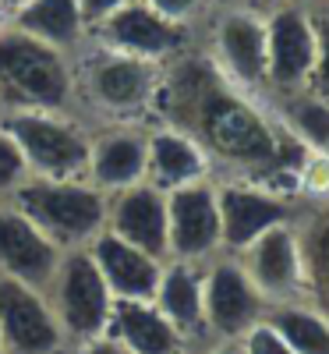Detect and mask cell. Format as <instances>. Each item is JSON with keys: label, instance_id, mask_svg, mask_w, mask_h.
Listing matches in <instances>:
<instances>
[{"label": "cell", "instance_id": "obj_1", "mask_svg": "<svg viewBox=\"0 0 329 354\" xmlns=\"http://www.w3.org/2000/svg\"><path fill=\"white\" fill-rule=\"evenodd\" d=\"M153 124L191 135L209 163L223 167L227 181H255L283 192L287 177L305 174L312 149L283 121L230 82L205 50H185L163 64ZM287 195V192H283Z\"/></svg>", "mask_w": 329, "mask_h": 354}, {"label": "cell", "instance_id": "obj_2", "mask_svg": "<svg viewBox=\"0 0 329 354\" xmlns=\"http://www.w3.org/2000/svg\"><path fill=\"white\" fill-rule=\"evenodd\" d=\"M75 113L93 128L153 124L163 64L110 50L88 36L75 53Z\"/></svg>", "mask_w": 329, "mask_h": 354}, {"label": "cell", "instance_id": "obj_3", "mask_svg": "<svg viewBox=\"0 0 329 354\" xmlns=\"http://www.w3.org/2000/svg\"><path fill=\"white\" fill-rule=\"evenodd\" d=\"M15 110L75 113V61L8 25L0 32V113Z\"/></svg>", "mask_w": 329, "mask_h": 354}, {"label": "cell", "instance_id": "obj_4", "mask_svg": "<svg viewBox=\"0 0 329 354\" xmlns=\"http://www.w3.org/2000/svg\"><path fill=\"white\" fill-rule=\"evenodd\" d=\"M8 202L32 220L61 252H71V248H88L96 234L106 227L110 195H103L96 185H88L85 177L64 181V177L28 174L8 195Z\"/></svg>", "mask_w": 329, "mask_h": 354}, {"label": "cell", "instance_id": "obj_5", "mask_svg": "<svg viewBox=\"0 0 329 354\" xmlns=\"http://www.w3.org/2000/svg\"><path fill=\"white\" fill-rule=\"evenodd\" d=\"M4 128L32 177H85L88 170V149H93V124L82 121L78 113L61 110H15L0 113Z\"/></svg>", "mask_w": 329, "mask_h": 354}, {"label": "cell", "instance_id": "obj_6", "mask_svg": "<svg viewBox=\"0 0 329 354\" xmlns=\"http://www.w3.org/2000/svg\"><path fill=\"white\" fill-rule=\"evenodd\" d=\"M46 298L68 337V347L106 333L110 315H113V294L103 273L96 270L88 248H71L61 255V262H57V270L46 283Z\"/></svg>", "mask_w": 329, "mask_h": 354}, {"label": "cell", "instance_id": "obj_7", "mask_svg": "<svg viewBox=\"0 0 329 354\" xmlns=\"http://www.w3.org/2000/svg\"><path fill=\"white\" fill-rule=\"evenodd\" d=\"M202 312L205 330L223 340H241L265 315V298L245 273L241 259L213 255L202 266Z\"/></svg>", "mask_w": 329, "mask_h": 354}, {"label": "cell", "instance_id": "obj_8", "mask_svg": "<svg viewBox=\"0 0 329 354\" xmlns=\"http://www.w3.org/2000/svg\"><path fill=\"white\" fill-rule=\"evenodd\" d=\"M0 351L4 354H68L46 290L0 277Z\"/></svg>", "mask_w": 329, "mask_h": 354}, {"label": "cell", "instance_id": "obj_9", "mask_svg": "<svg viewBox=\"0 0 329 354\" xmlns=\"http://www.w3.org/2000/svg\"><path fill=\"white\" fill-rule=\"evenodd\" d=\"M88 36L110 50L145 57V61H156V64H167L177 53L191 50V28L163 18L145 0H128L124 8H117L110 18H103Z\"/></svg>", "mask_w": 329, "mask_h": 354}, {"label": "cell", "instance_id": "obj_10", "mask_svg": "<svg viewBox=\"0 0 329 354\" xmlns=\"http://www.w3.org/2000/svg\"><path fill=\"white\" fill-rule=\"evenodd\" d=\"M167 259L209 262L223 252L216 181L167 192Z\"/></svg>", "mask_w": 329, "mask_h": 354}, {"label": "cell", "instance_id": "obj_11", "mask_svg": "<svg viewBox=\"0 0 329 354\" xmlns=\"http://www.w3.org/2000/svg\"><path fill=\"white\" fill-rule=\"evenodd\" d=\"M245 273L258 287L265 305H287L308 298V277H305V259L301 241H297L294 223L269 227L262 238H255L245 252H237Z\"/></svg>", "mask_w": 329, "mask_h": 354}, {"label": "cell", "instance_id": "obj_12", "mask_svg": "<svg viewBox=\"0 0 329 354\" xmlns=\"http://www.w3.org/2000/svg\"><path fill=\"white\" fill-rule=\"evenodd\" d=\"M315 68V28L305 8L283 4L265 18V85L301 93Z\"/></svg>", "mask_w": 329, "mask_h": 354}, {"label": "cell", "instance_id": "obj_13", "mask_svg": "<svg viewBox=\"0 0 329 354\" xmlns=\"http://www.w3.org/2000/svg\"><path fill=\"white\" fill-rule=\"evenodd\" d=\"M220 202V234L230 255L245 252L269 227L290 223L294 209L283 192H273L255 181H216Z\"/></svg>", "mask_w": 329, "mask_h": 354}, {"label": "cell", "instance_id": "obj_14", "mask_svg": "<svg viewBox=\"0 0 329 354\" xmlns=\"http://www.w3.org/2000/svg\"><path fill=\"white\" fill-rule=\"evenodd\" d=\"M216 68L255 93L265 85V18L252 8H227L213 21V43L205 50Z\"/></svg>", "mask_w": 329, "mask_h": 354}, {"label": "cell", "instance_id": "obj_15", "mask_svg": "<svg viewBox=\"0 0 329 354\" xmlns=\"http://www.w3.org/2000/svg\"><path fill=\"white\" fill-rule=\"evenodd\" d=\"M149 170V124H106L93 128L85 181L103 195H117L145 181Z\"/></svg>", "mask_w": 329, "mask_h": 354}, {"label": "cell", "instance_id": "obj_16", "mask_svg": "<svg viewBox=\"0 0 329 354\" xmlns=\"http://www.w3.org/2000/svg\"><path fill=\"white\" fill-rule=\"evenodd\" d=\"M61 255L64 252L32 220L18 213L8 198H0V277L46 290Z\"/></svg>", "mask_w": 329, "mask_h": 354}, {"label": "cell", "instance_id": "obj_17", "mask_svg": "<svg viewBox=\"0 0 329 354\" xmlns=\"http://www.w3.org/2000/svg\"><path fill=\"white\" fill-rule=\"evenodd\" d=\"M103 230L167 262L170 255L167 252V192L142 181V185H131L124 192L110 195Z\"/></svg>", "mask_w": 329, "mask_h": 354}, {"label": "cell", "instance_id": "obj_18", "mask_svg": "<svg viewBox=\"0 0 329 354\" xmlns=\"http://www.w3.org/2000/svg\"><path fill=\"white\" fill-rule=\"evenodd\" d=\"M88 255H93L96 270L103 273L113 301H153L160 273H163V259L121 241L110 230L96 234L93 245H88Z\"/></svg>", "mask_w": 329, "mask_h": 354}, {"label": "cell", "instance_id": "obj_19", "mask_svg": "<svg viewBox=\"0 0 329 354\" xmlns=\"http://www.w3.org/2000/svg\"><path fill=\"white\" fill-rule=\"evenodd\" d=\"M145 181L160 192H177L198 181H213V163L202 145L170 124H149V170Z\"/></svg>", "mask_w": 329, "mask_h": 354}, {"label": "cell", "instance_id": "obj_20", "mask_svg": "<svg viewBox=\"0 0 329 354\" xmlns=\"http://www.w3.org/2000/svg\"><path fill=\"white\" fill-rule=\"evenodd\" d=\"M106 333L128 354H185L188 344L153 301H113Z\"/></svg>", "mask_w": 329, "mask_h": 354}, {"label": "cell", "instance_id": "obj_21", "mask_svg": "<svg viewBox=\"0 0 329 354\" xmlns=\"http://www.w3.org/2000/svg\"><path fill=\"white\" fill-rule=\"evenodd\" d=\"M202 266L205 262H185L167 259L163 273L153 294V305L170 319V326L191 340L195 333H205V312H202Z\"/></svg>", "mask_w": 329, "mask_h": 354}, {"label": "cell", "instance_id": "obj_22", "mask_svg": "<svg viewBox=\"0 0 329 354\" xmlns=\"http://www.w3.org/2000/svg\"><path fill=\"white\" fill-rule=\"evenodd\" d=\"M11 25L64 53H75L88 39V25L82 18L78 0H21L11 11Z\"/></svg>", "mask_w": 329, "mask_h": 354}, {"label": "cell", "instance_id": "obj_23", "mask_svg": "<svg viewBox=\"0 0 329 354\" xmlns=\"http://www.w3.org/2000/svg\"><path fill=\"white\" fill-rule=\"evenodd\" d=\"M297 241H301L308 294L315 298V308L329 315V198L312 209L305 230H297Z\"/></svg>", "mask_w": 329, "mask_h": 354}, {"label": "cell", "instance_id": "obj_24", "mask_svg": "<svg viewBox=\"0 0 329 354\" xmlns=\"http://www.w3.org/2000/svg\"><path fill=\"white\" fill-rule=\"evenodd\" d=\"M265 319L280 330V337L290 344L294 354H329V315L315 305L287 301L265 312Z\"/></svg>", "mask_w": 329, "mask_h": 354}, {"label": "cell", "instance_id": "obj_25", "mask_svg": "<svg viewBox=\"0 0 329 354\" xmlns=\"http://www.w3.org/2000/svg\"><path fill=\"white\" fill-rule=\"evenodd\" d=\"M283 124L301 138L308 149L329 160V103L312 93H294L283 103Z\"/></svg>", "mask_w": 329, "mask_h": 354}, {"label": "cell", "instance_id": "obj_26", "mask_svg": "<svg viewBox=\"0 0 329 354\" xmlns=\"http://www.w3.org/2000/svg\"><path fill=\"white\" fill-rule=\"evenodd\" d=\"M315 28V68H312V96L329 103V0L308 11Z\"/></svg>", "mask_w": 329, "mask_h": 354}, {"label": "cell", "instance_id": "obj_27", "mask_svg": "<svg viewBox=\"0 0 329 354\" xmlns=\"http://www.w3.org/2000/svg\"><path fill=\"white\" fill-rule=\"evenodd\" d=\"M25 177H28V167H25V160L18 153L15 138L0 128V198H8Z\"/></svg>", "mask_w": 329, "mask_h": 354}, {"label": "cell", "instance_id": "obj_28", "mask_svg": "<svg viewBox=\"0 0 329 354\" xmlns=\"http://www.w3.org/2000/svg\"><path fill=\"white\" fill-rule=\"evenodd\" d=\"M237 344L245 347V354H294L290 344L280 337V330H276L265 315H262V319H258L255 326H252L241 340H237Z\"/></svg>", "mask_w": 329, "mask_h": 354}, {"label": "cell", "instance_id": "obj_29", "mask_svg": "<svg viewBox=\"0 0 329 354\" xmlns=\"http://www.w3.org/2000/svg\"><path fill=\"white\" fill-rule=\"evenodd\" d=\"M153 11H160L163 18H170V21H177V25H188L191 28V21L209 8V0H145Z\"/></svg>", "mask_w": 329, "mask_h": 354}, {"label": "cell", "instance_id": "obj_30", "mask_svg": "<svg viewBox=\"0 0 329 354\" xmlns=\"http://www.w3.org/2000/svg\"><path fill=\"white\" fill-rule=\"evenodd\" d=\"M128 0H78V8H82V18H85V25H88V32L103 21V18H110L117 8H124Z\"/></svg>", "mask_w": 329, "mask_h": 354}, {"label": "cell", "instance_id": "obj_31", "mask_svg": "<svg viewBox=\"0 0 329 354\" xmlns=\"http://www.w3.org/2000/svg\"><path fill=\"white\" fill-rule=\"evenodd\" d=\"M71 354H128L124 347H121V340H113L110 333H100V337H93V340H85V344H75V347H68Z\"/></svg>", "mask_w": 329, "mask_h": 354}, {"label": "cell", "instance_id": "obj_32", "mask_svg": "<svg viewBox=\"0 0 329 354\" xmlns=\"http://www.w3.org/2000/svg\"><path fill=\"white\" fill-rule=\"evenodd\" d=\"M209 354H245V347L237 344V340H227V344H220V347H213Z\"/></svg>", "mask_w": 329, "mask_h": 354}, {"label": "cell", "instance_id": "obj_33", "mask_svg": "<svg viewBox=\"0 0 329 354\" xmlns=\"http://www.w3.org/2000/svg\"><path fill=\"white\" fill-rule=\"evenodd\" d=\"M8 25H11V15H8V8H0V32H4Z\"/></svg>", "mask_w": 329, "mask_h": 354}, {"label": "cell", "instance_id": "obj_34", "mask_svg": "<svg viewBox=\"0 0 329 354\" xmlns=\"http://www.w3.org/2000/svg\"><path fill=\"white\" fill-rule=\"evenodd\" d=\"M18 4H21V0H0V8H8V15H11Z\"/></svg>", "mask_w": 329, "mask_h": 354}, {"label": "cell", "instance_id": "obj_35", "mask_svg": "<svg viewBox=\"0 0 329 354\" xmlns=\"http://www.w3.org/2000/svg\"><path fill=\"white\" fill-rule=\"evenodd\" d=\"M0 354H4V351H0Z\"/></svg>", "mask_w": 329, "mask_h": 354}]
</instances>
